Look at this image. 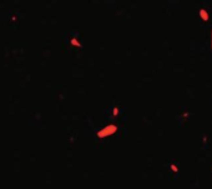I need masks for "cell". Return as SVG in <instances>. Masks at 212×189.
I'll return each mask as SVG.
<instances>
[{
    "mask_svg": "<svg viewBox=\"0 0 212 189\" xmlns=\"http://www.w3.org/2000/svg\"><path fill=\"white\" fill-rule=\"evenodd\" d=\"M115 130H116L115 126H111V125H110V126H107V128H105L104 130L100 131V133H99V137H106V135H110L111 133H114Z\"/></svg>",
    "mask_w": 212,
    "mask_h": 189,
    "instance_id": "1",
    "label": "cell"
},
{
    "mask_svg": "<svg viewBox=\"0 0 212 189\" xmlns=\"http://www.w3.org/2000/svg\"><path fill=\"white\" fill-rule=\"evenodd\" d=\"M200 15H201V18L203 19V20H209V15H207V13L205 10H201L200 11Z\"/></svg>",
    "mask_w": 212,
    "mask_h": 189,
    "instance_id": "2",
    "label": "cell"
}]
</instances>
